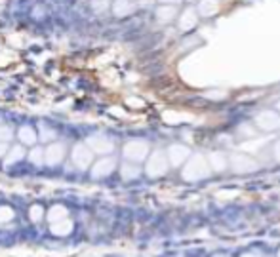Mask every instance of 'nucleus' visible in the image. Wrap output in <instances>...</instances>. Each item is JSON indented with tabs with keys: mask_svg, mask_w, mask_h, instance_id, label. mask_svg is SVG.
I'll return each mask as SVG.
<instances>
[{
	"mask_svg": "<svg viewBox=\"0 0 280 257\" xmlns=\"http://www.w3.org/2000/svg\"><path fill=\"white\" fill-rule=\"evenodd\" d=\"M162 4H178L179 0H160Z\"/></svg>",
	"mask_w": 280,
	"mask_h": 257,
	"instance_id": "obj_29",
	"label": "nucleus"
},
{
	"mask_svg": "<svg viewBox=\"0 0 280 257\" xmlns=\"http://www.w3.org/2000/svg\"><path fill=\"white\" fill-rule=\"evenodd\" d=\"M36 134H38V139H40V141H44V143H51V141L58 137V134L53 132V128L46 126V124H40Z\"/></svg>",
	"mask_w": 280,
	"mask_h": 257,
	"instance_id": "obj_19",
	"label": "nucleus"
},
{
	"mask_svg": "<svg viewBox=\"0 0 280 257\" xmlns=\"http://www.w3.org/2000/svg\"><path fill=\"white\" fill-rule=\"evenodd\" d=\"M276 112H278V114H280V101L276 103Z\"/></svg>",
	"mask_w": 280,
	"mask_h": 257,
	"instance_id": "obj_30",
	"label": "nucleus"
},
{
	"mask_svg": "<svg viewBox=\"0 0 280 257\" xmlns=\"http://www.w3.org/2000/svg\"><path fill=\"white\" fill-rule=\"evenodd\" d=\"M274 156H276V160L280 162V141L276 143V147H274Z\"/></svg>",
	"mask_w": 280,
	"mask_h": 257,
	"instance_id": "obj_28",
	"label": "nucleus"
},
{
	"mask_svg": "<svg viewBox=\"0 0 280 257\" xmlns=\"http://www.w3.org/2000/svg\"><path fill=\"white\" fill-rule=\"evenodd\" d=\"M110 6V0H92V10L95 14H103L107 12Z\"/></svg>",
	"mask_w": 280,
	"mask_h": 257,
	"instance_id": "obj_24",
	"label": "nucleus"
},
{
	"mask_svg": "<svg viewBox=\"0 0 280 257\" xmlns=\"http://www.w3.org/2000/svg\"><path fill=\"white\" fill-rule=\"evenodd\" d=\"M198 12H196L195 8H187L183 10V14L178 17V25L181 31H191L193 27H196V23H198Z\"/></svg>",
	"mask_w": 280,
	"mask_h": 257,
	"instance_id": "obj_10",
	"label": "nucleus"
},
{
	"mask_svg": "<svg viewBox=\"0 0 280 257\" xmlns=\"http://www.w3.org/2000/svg\"><path fill=\"white\" fill-rule=\"evenodd\" d=\"M136 10V2L134 0H115L113 2V14L117 17L130 16Z\"/></svg>",
	"mask_w": 280,
	"mask_h": 257,
	"instance_id": "obj_15",
	"label": "nucleus"
},
{
	"mask_svg": "<svg viewBox=\"0 0 280 257\" xmlns=\"http://www.w3.org/2000/svg\"><path fill=\"white\" fill-rule=\"evenodd\" d=\"M90 168H92L90 175H92L93 179H101V177H107V175H110L115 171V168H117V158L115 156H103L101 160H97Z\"/></svg>",
	"mask_w": 280,
	"mask_h": 257,
	"instance_id": "obj_5",
	"label": "nucleus"
},
{
	"mask_svg": "<svg viewBox=\"0 0 280 257\" xmlns=\"http://www.w3.org/2000/svg\"><path fill=\"white\" fill-rule=\"evenodd\" d=\"M149 156V145L145 141H130L124 145V158L130 162H143L145 158Z\"/></svg>",
	"mask_w": 280,
	"mask_h": 257,
	"instance_id": "obj_2",
	"label": "nucleus"
},
{
	"mask_svg": "<svg viewBox=\"0 0 280 257\" xmlns=\"http://www.w3.org/2000/svg\"><path fill=\"white\" fill-rule=\"evenodd\" d=\"M73 221L65 217V219H61V221H55V223H50V232L53 236H67L73 232Z\"/></svg>",
	"mask_w": 280,
	"mask_h": 257,
	"instance_id": "obj_13",
	"label": "nucleus"
},
{
	"mask_svg": "<svg viewBox=\"0 0 280 257\" xmlns=\"http://www.w3.org/2000/svg\"><path fill=\"white\" fill-rule=\"evenodd\" d=\"M189 156H191V153H189V149L183 145H172L170 149H168V153H166L168 164H172V166H181Z\"/></svg>",
	"mask_w": 280,
	"mask_h": 257,
	"instance_id": "obj_9",
	"label": "nucleus"
},
{
	"mask_svg": "<svg viewBox=\"0 0 280 257\" xmlns=\"http://www.w3.org/2000/svg\"><path fill=\"white\" fill-rule=\"evenodd\" d=\"M65 158V145L51 141L48 149H44V164L48 166H58Z\"/></svg>",
	"mask_w": 280,
	"mask_h": 257,
	"instance_id": "obj_8",
	"label": "nucleus"
},
{
	"mask_svg": "<svg viewBox=\"0 0 280 257\" xmlns=\"http://www.w3.org/2000/svg\"><path fill=\"white\" fill-rule=\"evenodd\" d=\"M208 166V160H204L202 156H193L187 168L183 170V177L185 179H200L204 175H208V171H200V168H206Z\"/></svg>",
	"mask_w": 280,
	"mask_h": 257,
	"instance_id": "obj_7",
	"label": "nucleus"
},
{
	"mask_svg": "<svg viewBox=\"0 0 280 257\" xmlns=\"http://www.w3.org/2000/svg\"><path fill=\"white\" fill-rule=\"evenodd\" d=\"M29 162L34 166H42L44 164V149L40 147H33L31 153H29Z\"/></svg>",
	"mask_w": 280,
	"mask_h": 257,
	"instance_id": "obj_21",
	"label": "nucleus"
},
{
	"mask_svg": "<svg viewBox=\"0 0 280 257\" xmlns=\"http://www.w3.org/2000/svg\"><path fill=\"white\" fill-rule=\"evenodd\" d=\"M14 219H16V212L10 206H0V225H6Z\"/></svg>",
	"mask_w": 280,
	"mask_h": 257,
	"instance_id": "obj_22",
	"label": "nucleus"
},
{
	"mask_svg": "<svg viewBox=\"0 0 280 257\" xmlns=\"http://www.w3.org/2000/svg\"><path fill=\"white\" fill-rule=\"evenodd\" d=\"M196 12H198V16L202 17H212L219 12V2L217 0H202L200 6L196 8Z\"/></svg>",
	"mask_w": 280,
	"mask_h": 257,
	"instance_id": "obj_16",
	"label": "nucleus"
},
{
	"mask_svg": "<svg viewBox=\"0 0 280 257\" xmlns=\"http://www.w3.org/2000/svg\"><path fill=\"white\" fill-rule=\"evenodd\" d=\"M17 137H19V141H21V145H29V147H34V143L38 141V134H36V130L33 126H21V128L17 130Z\"/></svg>",
	"mask_w": 280,
	"mask_h": 257,
	"instance_id": "obj_11",
	"label": "nucleus"
},
{
	"mask_svg": "<svg viewBox=\"0 0 280 257\" xmlns=\"http://www.w3.org/2000/svg\"><path fill=\"white\" fill-rule=\"evenodd\" d=\"M23 158H25V149H23V145L12 147V149H8V153L4 154V166L10 168V166H14V164L21 162Z\"/></svg>",
	"mask_w": 280,
	"mask_h": 257,
	"instance_id": "obj_14",
	"label": "nucleus"
},
{
	"mask_svg": "<svg viewBox=\"0 0 280 257\" xmlns=\"http://www.w3.org/2000/svg\"><path fill=\"white\" fill-rule=\"evenodd\" d=\"M154 0H137V4H139V6H151Z\"/></svg>",
	"mask_w": 280,
	"mask_h": 257,
	"instance_id": "obj_27",
	"label": "nucleus"
},
{
	"mask_svg": "<svg viewBox=\"0 0 280 257\" xmlns=\"http://www.w3.org/2000/svg\"><path fill=\"white\" fill-rule=\"evenodd\" d=\"M29 217L33 223H40L44 219V208L40 204H34L29 208Z\"/></svg>",
	"mask_w": 280,
	"mask_h": 257,
	"instance_id": "obj_23",
	"label": "nucleus"
},
{
	"mask_svg": "<svg viewBox=\"0 0 280 257\" xmlns=\"http://www.w3.org/2000/svg\"><path fill=\"white\" fill-rule=\"evenodd\" d=\"M12 137H14V128L12 126H6V124L0 126V141L2 143H8Z\"/></svg>",
	"mask_w": 280,
	"mask_h": 257,
	"instance_id": "obj_25",
	"label": "nucleus"
},
{
	"mask_svg": "<svg viewBox=\"0 0 280 257\" xmlns=\"http://www.w3.org/2000/svg\"><path fill=\"white\" fill-rule=\"evenodd\" d=\"M86 145L90 147L93 154H109L115 149V143L105 136H90L86 139Z\"/></svg>",
	"mask_w": 280,
	"mask_h": 257,
	"instance_id": "obj_6",
	"label": "nucleus"
},
{
	"mask_svg": "<svg viewBox=\"0 0 280 257\" xmlns=\"http://www.w3.org/2000/svg\"><path fill=\"white\" fill-rule=\"evenodd\" d=\"M255 126L263 132L280 130V114L276 111H261L255 116Z\"/></svg>",
	"mask_w": 280,
	"mask_h": 257,
	"instance_id": "obj_4",
	"label": "nucleus"
},
{
	"mask_svg": "<svg viewBox=\"0 0 280 257\" xmlns=\"http://www.w3.org/2000/svg\"><path fill=\"white\" fill-rule=\"evenodd\" d=\"M170 168V164H168V158H166V154L162 153V151H156L149 156V160H147V175L149 177H158V175H164L166 171Z\"/></svg>",
	"mask_w": 280,
	"mask_h": 257,
	"instance_id": "obj_1",
	"label": "nucleus"
},
{
	"mask_svg": "<svg viewBox=\"0 0 280 257\" xmlns=\"http://www.w3.org/2000/svg\"><path fill=\"white\" fill-rule=\"evenodd\" d=\"M71 158H73V164L77 166L78 170H86V168L92 166L93 153L90 151V147L86 145V143H77V145L73 147Z\"/></svg>",
	"mask_w": 280,
	"mask_h": 257,
	"instance_id": "obj_3",
	"label": "nucleus"
},
{
	"mask_svg": "<svg viewBox=\"0 0 280 257\" xmlns=\"http://www.w3.org/2000/svg\"><path fill=\"white\" fill-rule=\"evenodd\" d=\"M46 217H48V221L50 223H55V221H61V219H65V217H69V210L65 208V206H53V208H50L48 210V214H46Z\"/></svg>",
	"mask_w": 280,
	"mask_h": 257,
	"instance_id": "obj_17",
	"label": "nucleus"
},
{
	"mask_svg": "<svg viewBox=\"0 0 280 257\" xmlns=\"http://www.w3.org/2000/svg\"><path fill=\"white\" fill-rule=\"evenodd\" d=\"M208 166H212L215 170H225L227 158H225L223 154H210V156H208Z\"/></svg>",
	"mask_w": 280,
	"mask_h": 257,
	"instance_id": "obj_20",
	"label": "nucleus"
},
{
	"mask_svg": "<svg viewBox=\"0 0 280 257\" xmlns=\"http://www.w3.org/2000/svg\"><path fill=\"white\" fill-rule=\"evenodd\" d=\"M120 173H122V177H124V179H136L137 175L141 173V168H139L136 162H128V164L122 166Z\"/></svg>",
	"mask_w": 280,
	"mask_h": 257,
	"instance_id": "obj_18",
	"label": "nucleus"
},
{
	"mask_svg": "<svg viewBox=\"0 0 280 257\" xmlns=\"http://www.w3.org/2000/svg\"><path fill=\"white\" fill-rule=\"evenodd\" d=\"M8 153V143H2L0 141V158H4V154Z\"/></svg>",
	"mask_w": 280,
	"mask_h": 257,
	"instance_id": "obj_26",
	"label": "nucleus"
},
{
	"mask_svg": "<svg viewBox=\"0 0 280 257\" xmlns=\"http://www.w3.org/2000/svg\"><path fill=\"white\" fill-rule=\"evenodd\" d=\"M156 19L160 23H172L174 19H178V8H176V4H162L160 8L156 10Z\"/></svg>",
	"mask_w": 280,
	"mask_h": 257,
	"instance_id": "obj_12",
	"label": "nucleus"
}]
</instances>
